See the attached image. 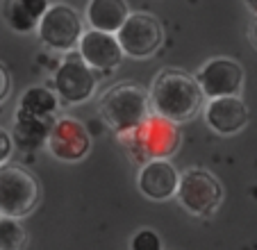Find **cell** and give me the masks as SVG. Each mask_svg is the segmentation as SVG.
I'll list each match as a JSON object with an SVG mask.
<instances>
[{
    "label": "cell",
    "mask_w": 257,
    "mask_h": 250,
    "mask_svg": "<svg viewBox=\"0 0 257 250\" xmlns=\"http://www.w3.org/2000/svg\"><path fill=\"white\" fill-rule=\"evenodd\" d=\"M151 111L171 123H187L205 109L207 98L203 96L194 75L178 68H164L151 82Z\"/></svg>",
    "instance_id": "obj_1"
},
{
    "label": "cell",
    "mask_w": 257,
    "mask_h": 250,
    "mask_svg": "<svg viewBox=\"0 0 257 250\" xmlns=\"http://www.w3.org/2000/svg\"><path fill=\"white\" fill-rule=\"evenodd\" d=\"M98 111L109 130H114L118 137H125L139 130L153 114L151 96L137 82H121L100 96Z\"/></svg>",
    "instance_id": "obj_2"
},
{
    "label": "cell",
    "mask_w": 257,
    "mask_h": 250,
    "mask_svg": "<svg viewBox=\"0 0 257 250\" xmlns=\"http://www.w3.org/2000/svg\"><path fill=\"white\" fill-rule=\"evenodd\" d=\"M41 200L39 182L21 164L0 166V216L21 218L30 216Z\"/></svg>",
    "instance_id": "obj_3"
},
{
    "label": "cell",
    "mask_w": 257,
    "mask_h": 250,
    "mask_svg": "<svg viewBox=\"0 0 257 250\" xmlns=\"http://www.w3.org/2000/svg\"><path fill=\"white\" fill-rule=\"evenodd\" d=\"M175 198H178L180 207L189 212L191 216L207 218L214 216L223 202V187L212 171L187 169L180 175V187Z\"/></svg>",
    "instance_id": "obj_4"
},
{
    "label": "cell",
    "mask_w": 257,
    "mask_h": 250,
    "mask_svg": "<svg viewBox=\"0 0 257 250\" xmlns=\"http://www.w3.org/2000/svg\"><path fill=\"white\" fill-rule=\"evenodd\" d=\"M84 21L78 12L66 3H55L41 19L37 34L46 48L55 53H73L78 50L80 39L84 37Z\"/></svg>",
    "instance_id": "obj_5"
},
{
    "label": "cell",
    "mask_w": 257,
    "mask_h": 250,
    "mask_svg": "<svg viewBox=\"0 0 257 250\" xmlns=\"http://www.w3.org/2000/svg\"><path fill=\"white\" fill-rule=\"evenodd\" d=\"M53 84L55 93L62 102L80 105V102H87L96 93L98 73L91 66H87V62L78 55V50H73V53L64 55L59 66L55 68Z\"/></svg>",
    "instance_id": "obj_6"
},
{
    "label": "cell",
    "mask_w": 257,
    "mask_h": 250,
    "mask_svg": "<svg viewBox=\"0 0 257 250\" xmlns=\"http://www.w3.org/2000/svg\"><path fill=\"white\" fill-rule=\"evenodd\" d=\"M125 137L130 144L127 150H132L135 157L144 159V164L153 159H169L180 146V132L175 123L160 118L155 114L148 116V120L137 132Z\"/></svg>",
    "instance_id": "obj_7"
},
{
    "label": "cell",
    "mask_w": 257,
    "mask_h": 250,
    "mask_svg": "<svg viewBox=\"0 0 257 250\" xmlns=\"http://www.w3.org/2000/svg\"><path fill=\"white\" fill-rule=\"evenodd\" d=\"M125 57L148 59L162 48L164 44V28L160 19L148 12H132L116 34Z\"/></svg>",
    "instance_id": "obj_8"
},
{
    "label": "cell",
    "mask_w": 257,
    "mask_h": 250,
    "mask_svg": "<svg viewBox=\"0 0 257 250\" xmlns=\"http://www.w3.org/2000/svg\"><path fill=\"white\" fill-rule=\"evenodd\" d=\"M196 82L207 100L241 96L246 73L243 66L232 57H212L196 71Z\"/></svg>",
    "instance_id": "obj_9"
},
{
    "label": "cell",
    "mask_w": 257,
    "mask_h": 250,
    "mask_svg": "<svg viewBox=\"0 0 257 250\" xmlns=\"http://www.w3.org/2000/svg\"><path fill=\"white\" fill-rule=\"evenodd\" d=\"M48 150L59 162H82L91 150V135L78 118H57L48 137Z\"/></svg>",
    "instance_id": "obj_10"
},
{
    "label": "cell",
    "mask_w": 257,
    "mask_h": 250,
    "mask_svg": "<svg viewBox=\"0 0 257 250\" xmlns=\"http://www.w3.org/2000/svg\"><path fill=\"white\" fill-rule=\"evenodd\" d=\"M137 187L141 196L153 202H164L178 196L180 187V171L169 159H153L141 164L137 175Z\"/></svg>",
    "instance_id": "obj_11"
},
{
    "label": "cell",
    "mask_w": 257,
    "mask_h": 250,
    "mask_svg": "<svg viewBox=\"0 0 257 250\" xmlns=\"http://www.w3.org/2000/svg\"><path fill=\"white\" fill-rule=\"evenodd\" d=\"M78 55L87 62V66H91L93 71L100 73H112L114 68L121 66V62L125 59L121 44H118L116 34L98 32V30H87L84 37L80 39Z\"/></svg>",
    "instance_id": "obj_12"
},
{
    "label": "cell",
    "mask_w": 257,
    "mask_h": 250,
    "mask_svg": "<svg viewBox=\"0 0 257 250\" xmlns=\"http://www.w3.org/2000/svg\"><path fill=\"white\" fill-rule=\"evenodd\" d=\"M205 123L212 132L216 135H237L250 120L248 114V105L243 102L241 96H230V98H216V100H207L205 102Z\"/></svg>",
    "instance_id": "obj_13"
},
{
    "label": "cell",
    "mask_w": 257,
    "mask_h": 250,
    "mask_svg": "<svg viewBox=\"0 0 257 250\" xmlns=\"http://www.w3.org/2000/svg\"><path fill=\"white\" fill-rule=\"evenodd\" d=\"M130 14L132 12L127 0H89L84 7V19L89 23V30L107 34H118Z\"/></svg>",
    "instance_id": "obj_14"
},
{
    "label": "cell",
    "mask_w": 257,
    "mask_h": 250,
    "mask_svg": "<svg viewBox=\"0 0 257 250\" xmlns=\"http://www.w3.org/2000/svg\"><path fill=\"white\" fill-rule=\"evenodd\" d=\"M55 125V118H37L32 114L16 109L14 116V128H12V139H14V148L21 153H34L41 146L48 144L50 130Z\"/></svg>",
    "instance_id": "obj_15"
},
{
    "label": "cell",
    "mask_w": 257,
    "mask_h": 250,
    "mask_svg": "<svg viewBox=\"0 0 257 250\" xmlns=\"http://www.w3.org/2000/svg\"><path fill=\"white\" fill-rule=\"evenodd\" d=\"M48 10L50 0H3V19L19 34L34 32Z\"/></svg>",
    "instance_id": "obj_16"
},
{
    "label": "cell",
    "mask_w": 257,
    "mask_h": 250,
    "mask_svg": "<svg viewBox=\"0 0 257 250\" xmlns=\"http://www.w3.org/2000/svg\"><path fill=\"white\" fill-rule=\"evenodd\" d=\"M57 107H59V98L55 91H50L46 87H30L28 91H23L16 109L32 114L37 118H55Z\"/></svg>",
    "instance_id": "obj_17"
},
{
    "label": "cell",
    "mask_w": 257,
    "mask_h": 250,
    "mask_svg": "<svg viewBox=\"0 0 257 250\" xmlns=\"http://www.w3.org/2000/svg\"><path fill=\"white\" fill-rule=\"evenodd\" d=\"M28 232L16 218L0 216V250H25Z\"/></svg>",
    "instance_id": "obj_18"
},
{
    "label": "cell",
    "mask_w": 257,
    "mask_h": 250,
    "mask_svg": "<svg viewBox=\"0 0 257 250\" xmlns=\"http://www.w3.org/2000/svg\"><path fill=\"white\" fill-rule=\"evenodd\" d=\"M130 250H164L162 236L151 227H141L130 239Z\"/></svg>",
    "instance_id": "obj_19"
},
{
    "label": "cell",
    "mask_w": 257,
    "mask_h": 250,
    "mask_svg": "<svg viewBox=\"0 0 257 250\" xmlns=\"http://www.w3.org/2000/svg\"><path fill=\"white\" fill-rule=\"evenodd\" d=\"M12 153H14V139H12V132H7L5 128H0V166L10 164Z\"/></svg>",
    "instance_id": "obj_20"
},
{
    "label": "cell",
    "mask_w": 257,
    "mask_h": 250,
    "mask_svg": "<svg viewBox=\"0 0 257 250\" xmlns=\"http://www.w3.org/2000/svg\"><path fill=\"white\" fill-rule=\"evenodd\" d=\"M10 91H12V75H10V71H7L5 64L0 62V102L7 100Z\"/></svg>",
    "instance_id": "obj_21"
},
{
    "label": "cell",
    "mask_w": 257,
    "mask_h": 250,
    "mask_svg": "<svg viewBox=\"0 0 257 250\" xmlns=\"http://www.w3.org/2000/svg\"><path fill=\"white\" fill-rule=\"evenodd\" d=\"M250 41H252V46H257V16L250 23Z\"/></svg>",
    "instance_id": "obj_22"
},
{
    "label": "cell",
    "mask_w": 257,
    "mask_h": 250,
    "mask_svg": "<svg viewBox=\"0 0 257 250\" xmlns=\"http://www.w3.org/2000/svg\"><path fill=\"white\" fill-rule=\"evenodd\" d=\"M243 3H246L248 12H250L252 16H257V0H243Z\"/></svg>",
    "instance_id": "obj_23"
}]
</instances>
